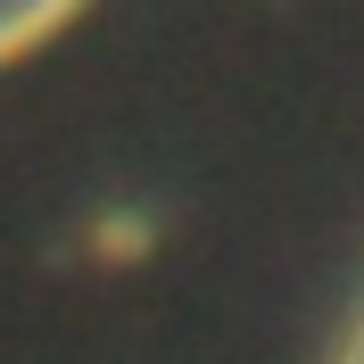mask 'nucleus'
I'll use <instances>...</instances> for the list:
<instances>
[{
  "mask_svg": "<svg viewBox=\"0 0 364 364\" xmlns=\"http://www.w3.org/2000/svg\"><path fill=\"white\" fill-rule=\"evenodd\" d=\"M75 9H83V0H0V67L25 58V50H42Z\"/></svg>",
  "mask_w": 364,
  "mask_h": 364,
  "instance_id": "1",
  "label": "nucleus"
},
{
  "mask_svg": "<svg viewBox=\"0 0 364 364\" xmlns=\"http://www.w3.org/2000/svg\"><path fill=\"white\" fill-rule=\"evenodd\" d=\"M340 364H364V315L348 323V340H340Z\"/></svg>",
  "mask_w": 364,
  "mask_h": 364,
  "instance_id": "2",
  "label": "nucleus"
}]
</instances>
